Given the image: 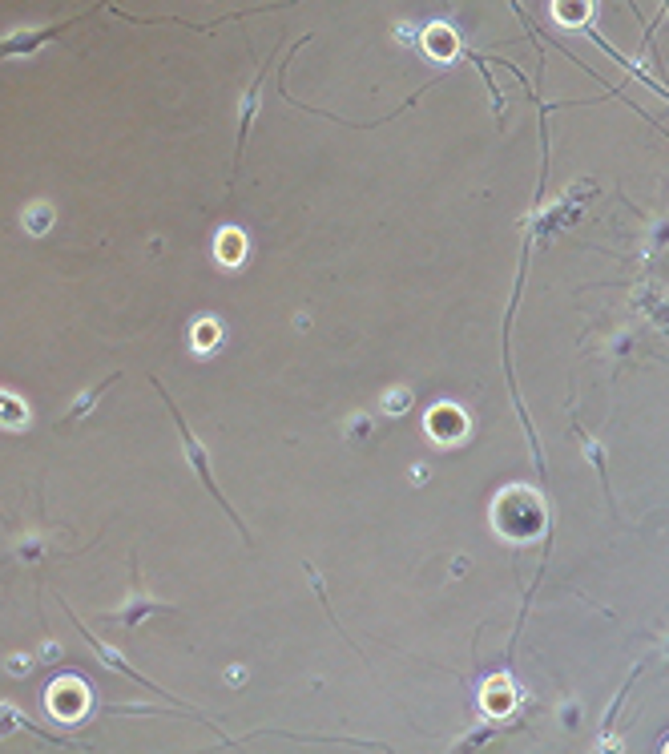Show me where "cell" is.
Returning <instances> with one entry per match:
<instances>
[{"instance_id": "cell-1", "label": "cell", "mask_w": 669, "mask_h": 754, "mask_svg": "<svg viewBox=\"0 0 669 754\" xmlns=\"http://www.w3.org/2000/svg\"><path fill=\"white\" fill-rule=\"evenodd\" d=\"M153 387H158V392H162V400L170 404V415H173V424H178V432H181V444H186V461H190V468H194V476H198V480L206 484V492H210V497L218 500V505L226 508V517H230V521L238 525V533H242V536H246V541H250L246 525L238 521V513H234V508H230V500H226V497H222V489H218V484H214V468H210V456H206V448H202V444H198V440H194V432H190V424L181 420V412H178V407H173V400H170V392H166V387H162L158 379H153Z\"/></svg>"}, {"instance_id": "cell-2", "label": "cell", "mask_w": 669, "mask_h": 754, "mask_svg": "<svg viewBox=\"0 0 669 754\" xmlns=\"http://www.w3.org/2000/svg\"><path fill=\"white\" fill-rule=\"evenodd\" d=\"M153 613H173V605L153 601V597L145 593V589H142V577H137V557H129V601L117 605L113 613H106V621L134 629V626H142L145 618H153Z\"/></svg>"}, {"instance_id": "cell-3", "label": "cell", "mask_w": 669, "mask_h": 754, "mask_svg": "<svg viewBox=\"0 0 669 754\" xmlns=\"http://www.w3.org/2000/svg\"><path fill=\"white\" fill-rule=\"evenodd\" d=\"M73 621H77V613H73ZM77 634H81L85 641H89V646H93V654H98V657H101V662H106V666H109V670H117V674H125V678H129V682H142V686H150V690H158V686H153V682H150V678H142V670H134V666H129V662H125V657H121V654H117V649H113V646H106V641H98V638H93V634H89V629H85V626H81V621H77ZM158 694H162V690H158Z\"/></svg>"}, {"instance_id": "cell-4", "label": "cell", "mask_w": 669, "mask_h": 754, "mask_svg": "<svg viewBox=\"0 0 669 754\" xmlns=\"http://www.w3.org/2000/svg\"><path fill=\"white\" fill-rule=\"evenodd\" d=\"M117 379H121V371H109V376L101 379V384H93L89 392L81 396V400H73V407H69V412L60 415V424H77V420H85V415H89L93 407H98V400H101V396L109 392V384H117Z\"/></svg>"}, {"instance_id": "cell-5", "label": "cell", "mask_w": 669, "mask_h": 754, "mask_svg": "<svg viewBox=\"0 0 669 754\" xmlns=\"http://www.w3.org/2000/svg\"><path fill=\"white\" fill-rule=\"evenodd\" d=\"M60 29H45V33H33V37H8L0 41V57H21V53H33L37 45H45V41H53Z\"/></svg>"}, {"instance_id": "cell-6", "label": "cell", "mask_w": 669, "mask_h": 754, "mask_svg": "<svg viewBox=\"0 0 669 754\" xmlns=\"http://www.w3.org/2000/svg\"><path fill=\"white\" fill-rule=\"evenodd\" d=\"M0 424H5V428H24V424H29V407H24V400L0 392Z\"/></svg>"}, {"instance_id": "cell-7", "label": "cell", "mask_w": 669, "mask_h": 754, "mask_svg": "<svg viewBox=\"0 0 669 754\" xmlns=\"http://www.w3.org/2000/svg\"><path fill=\"white\" fill-rule=\"evenodd\" d=\"M49 222H53V210H49V206H33V210L24 214V227H29L33 234H45Z\"/></svg>"}, {"instance_id": "cell-8", "label": "cell", "mask_w": 669, "mask_h": 754, "mask_svg": "<svg viewBox=\"0 0 669 754\" xmlns=\"http://www.w3.org/2000/svg\"><path fill=\"white\" fill-rule=\"evenodd\" d=\"M29 657H13V662H8V674H29Z\"/></svg>"}]
</instances>
